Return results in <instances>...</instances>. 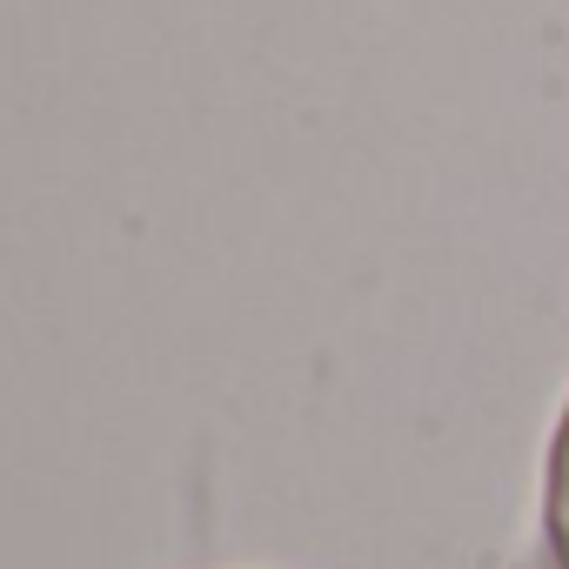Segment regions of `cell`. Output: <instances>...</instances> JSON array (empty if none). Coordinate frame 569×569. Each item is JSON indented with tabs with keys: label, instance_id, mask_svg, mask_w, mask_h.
<instances>
[{
	"label": "cell",
	"instance_id": "1",
	"mask_svg": "<svg viewBox=\"0 0 569 569\" xmlns=\"http://www.w3.org/2000/svg\"><path fill=\"white\" fill-rule=\"evenodd\" d=\"M542 556L549 569H569V402L549 436V469H542Z\"/></svg>",
	"mask_w": 569,
	"mask_h": 569
}]
</instances>
